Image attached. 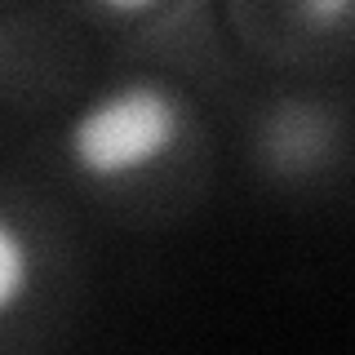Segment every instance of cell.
Masks as SVG:
<instances>
[{"instance_id":"1","label":"cell","mask_w":355,"mask_h":355,"mask_svg":"<svg viewBox=\"0 0 355 355\" xmlns=\"http://www.w3.org/2000/svg\"><path fill=\"white\" fill-rule=\"evenodd\" d=\"M187 98L155 76H133L94 94L67 120L62 155L80 178L120 187L160 169L182 147Z\"/></svg>"},{"instance_id":"2","label":"cell","mask_w":355,"mask_h":355,"mask_svg":"<svg viewBox=\"0 0 355 355\" xmlns=\"http://www.w3.org/2000/svg\"><path fill=\"white\" fill-rule=\"evenodd\" d=\"M36 271H40V258H36V244H31L27 227L0 209V320L14 315L31 297Z\"/></svg>"}]
</instances>
